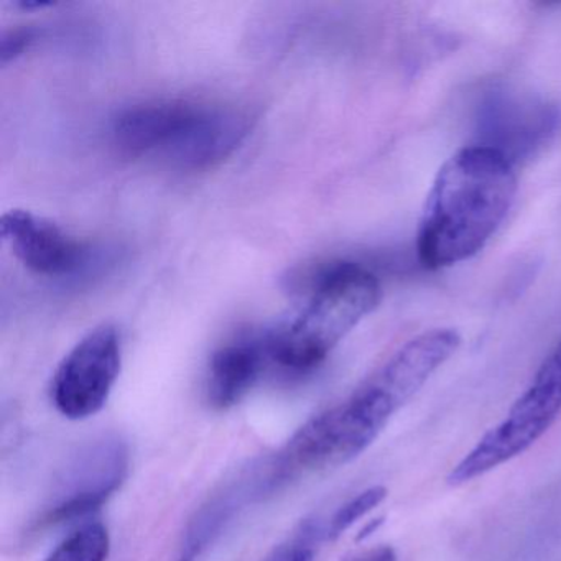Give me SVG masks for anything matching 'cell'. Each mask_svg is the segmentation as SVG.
<instances>
[{
	"mask_svg": "<svg viewBox=\"0 0 561 561\" xmlns=\"http://www.w3.org/2000/svg\"><path fill=\"white\" fill-rule=\"evenodd\" d=\"M459 346L461 336L451 328L407 341L347 399L308 420L285 443L301 471L337 468L363 455Z\"/></svg>",
	"mask_w": 561,
	"mask_h": 561,
	"instance_id": "1",
	"label": "cell"
},
{
	"mask_svg": "<svg viewBox=\"0 0 561 561\" xmlns=\"http://www.w3.org/2000/svg\"><path fill=\"white\" fill-rule=\"evenodd\" d=\"M515 165L497 150H458L436 173L416 232V254L430 271L469 261L488 245L517 195Z\"/></svg>",
	"mask_w": 561,
	"mask_h": 561,
	"instance_id": "2",
	"label": "cell"
},
{
	"mask_svg": "<svg viewBox=\"0 0 561 561\" xmlns=\"http://www.w3.org/2000/svg\"><path fill=\"white\" fill-rule=\"evenodd\" d=\"M382 298L379 278L357 262H334L311 275L308 298L290 320L265 333L272 366L300 376L317 369Z\"/></svg>",
	"mask_w": 561,
	"mask_h": 561,
	"instance_id": "3",
	"label": "cell"
},
{
	"mask_svg": "<svg viewBox=\"0 0 561 561\" xmlns=\"http://www.w3.org/2000/svg\"><path fill=\"white\" fill-rule=\"evenodd\" d=\"M561 415V341L538 367L505 419L489 430L451 469L453 488L468 484L530 449Z\"/></svg>",
	"mask_w": 561,
	"mask_h": 561,
	"instance_id": "4",
	"label": "cell"
},
{
	"mask_svg": "<svg viewBox=\"0 0 561 561\" xmlns=\"http://www.w3.org/2000/svg\"><path fill=\"white\" fill-rule=\"evenodd\" d=\"M301 476L285 446L245 462L196 508L183 531L176 561H199L249 507L277 494Z\"/></svg>",
	"mask_w": 561,
	"mask_h": 561,
	"instance_id": "5",
	"label": "cell"
},
{
	"mask_svg": "<svg viewBox=\"0 0 561 561\" xmlns=\"http://www.w3.org/2000/svg\"><path fill=\"white\" fill-rule=\"evenodd\" d=\"M129 466V446L123 438L104 435L91 439L61 468L35 527H55L93 514L119 491Z\"/></svg>",
	"mask_w": 561,
	"mask_h": 561,
	"instance_id": "6",
	"label": "cell"
},
{
	"mask_svg": "<svg viewBox=\"0 0 561 561\" xmlns=\"http://www.w3.org/2000/svg\"><path fill=\"white\" fill-rule=\"evenodd\" d=\"M123 364L116 328L104 324L88 333L65 356L51 380L50 397L57 412L68 420H87L110 400Z\"/></svg>",
	"mask_w": 561,
	"mask_h": 561,
	"instance_id": "7",
	"label": "cell"
},
{
	"mask_svg": "<svg viewBox=\"0 0 561 561\" xmlns=\"http://www.w3.org/2000/svg\"><path fill=\"white\" fill-rule=\"evenodd\" d=\"M478 123L479 146L497 150L515 165L550 140L560 123V111L548 101L501 88L489 91Z\"/></svg>",
	"mask_w": 561,
	"mask_h": 561,
	"instance_id": "8",
	"label": "cell"
},
{
	"mask_svg": "<svg viewBox=\"0 0 561 561\" xmlns=\"http://www.w3.org/2000/svg\"><path fill=\"white\" fill-rule=\"evenodd\" d=\"M0 228L15 257L35 274L70 277L87 265L88 249L81 242L27 209L5 213Z\"/></svg>",
	"mask_w": 561,
	"mask_h": 561,
	"instance_id": "9",
	"label": "cell"
},
{
	"mask_svg": "<svg viewBox=\"0 0 561 561\" xmlns=\"http://www.w3.org/2000/svg\"><path fill=\"white\" fill-rule=\"evenodd\" d=\"M249 129V117L241 111L198 104L165 162L192 172L211 169L238 150Z\"/></svg>",
	"mask_w": 561,
	"mask_h": 561,
	"instance_id": "10",
	"label": "cell"
},
{
	"mask_svg": "<svg viewBox=\"0 0 561 561\" xmlns=\"http://www.w3.org/2000/svg\"><path fill=\"white\" fill-rule=\"evenodd\" d=\"M265 334H241L213 354L206 399L215 410L241 403L271 367Z\"/></svg>",
	"mask_w": 561,
	"mask_h": 561,
	"instance_id": "11",
	"label": "cell"
},
{
	"mask_svg": "<svg viewBox=\"0 0 561 561\" xmlns=\"http://www.w3.org/2000/svg\"><path fill=\"white\" fill-rule=\"evenodd\" d=\"M186 106L188 101L160 100L127 107L113 121L114 147L130 159H160Z\"/></svg>",
	"mask_w": 561,
	"mask_h": 561,
	"instance_id": "12",
	"label": "cell"
},
{
	"mask_svg": "<svg viewBox=\"0 0 561 561\" xmlns=\"http://www.w3.org/2000/svg\"><path fill=\"white\" fill-rule=\"evenodd\" d=\"M111 535L101 522H88L68 535L45 561H107Z\"/></svg>",
	"mask_w": 561,
	"mask_h": 561,
	"instance_id": "13",
	"label": "cell"
},
{
	"mask_svg": "<svg viewBox=\"0 0 561 561\" xmlns=\"http://www.w3.org/2000/svg\"><path fill=\"white\" fill-rule=\"evenodd\" d=\"M323 541H327V522L320 517L305 518L295 534L275 547L264 561H314Z\"/></svg>",
	"mask_w": 561,
	"mask_h": 561,
	"instance_id": "14",
	"label": "cell"
},
{
	"mask_svg": "<svg viewBox=\"0 0 561 561\" xmlns=\"http://www.w3.org/2000/svg\"><path fill=\"white\" fill-rule=\"evenodd\" d=\"M386 497L387 489L383 485H373V488L359 492L356 497L351 499L346 504L341 505L327 520V540H337L357 520L366 517L377 505L382 504Z\"/></svg>",
	"mask_w": 561,
	"mask_h": 561,
	"instance_id": "15",
	"label": "cell"
},
{
	"mask_svg": "<svg viewBox=\"0 0 561 561\" xmlns=\"http://www.w3.org/2000/svg\"><path fill=\"white\" fill-rule=\"evenodd\" d=\"M34 41V34L31 31H12L2 37V47H0V57L2 65L11 64L15 58L21 57L28 45Z\"/></svg>",
	"mask_w": 561,
	"mask_h": 561,
	"instance_id": "16",
	"label": "cell"
},
{
	"mask_svg": "<svg viewBox=\"0 0 561 561\" xmlns=\"http://www.w3.org/2000/svg\"><path fill=\"white\" fill-rule=\"evenodd\" d=\"M346 561H397V553L390 545H377L353 554Z\"/></svg>",
	"mask_w": 561,
	"mask_h": 561,
	"instance_id": "17",
	"label": "cell"
}]
</instances>
